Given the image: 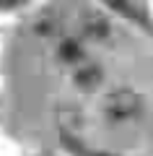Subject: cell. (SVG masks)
Masks as SVG:
<instances>
[{
	"label": "cell",
	"mask_w": 153,
	"mask_h": 156,
	"mask_svg": "<svg viewBox=\"0 0 153 156\" xmlns=\"http://www.w3.org/2000/svg\"><path fill=\"white\" fill-rule=\"evenodd\" d=\"M137 96L135 94H130V91H120V94H114L109 99V104H106V109L112 112L114 117H127V115H132V112L137 109Z\"/></svg>",
	"instance_id": "6da1fadb"
}]
</instances>
